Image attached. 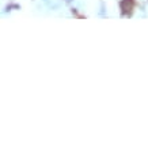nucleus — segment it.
<instances>
[{
  "instance_id": "nucleus-1",
  "label": "nucleus",
  "mask_w": 148,
  "mask_h": 148,
  "mask_svg": "<svg viewBox=\"0 0 148 148\" xmlns=\"http://www.w3.org/2000/svg\"><path fill=\"white\" fill-rule=\"evenodd\" d=\"M133 5H135V0H122L120 7H121V10H122V14L130 15L132 10H133Z\"/></svg>"
}]
</instances>
